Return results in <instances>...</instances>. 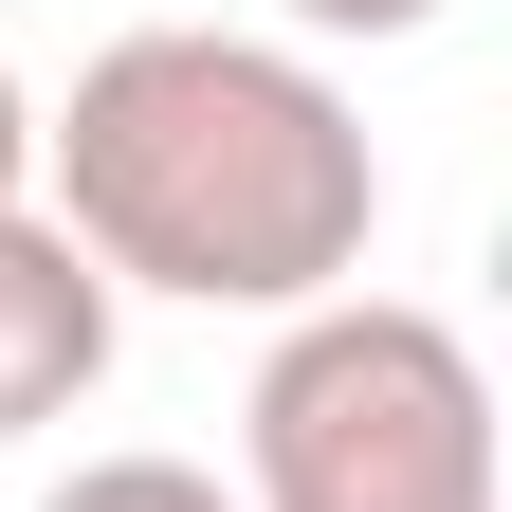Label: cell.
I'll return each instance as SVG.
<instances>
[{
	"label": "cell",
	"instance_id": "obj_3",
	"mask_svg": "<svg viewBox=\"0 0 512 512\" xmlns=\"http://www.w3.org/2000/svg\"><path fill=\"white\" fill-rule=\"evenodd\" d=\"M92 384H110V275L19 202V220H0V439L74 421Z\"/></svg>",
	"mask_w": 512,
	"mask_h": 512
},
{
	"label": "cell",
	"instance_id": "obj_4",
	"mask_svg": "<svg viewBox=\"0 0 512 512\" xmlns=\"http://www.w3.org/2000/svg\"><path fill=\"white\" fill-rule=\"evenodd\" d=\"M37 512H238V494H220L202 458H74Z\"/></svg>",
	"mask_w": 512,
	"mask_h": 512
},
{
	"label": "cell",
	"instance_id": "obj_2",
	"mask_svg": "<svg viewBox=\"0 0 512 512\" xmlns=\"http://www.w3.org/2000/svg\"><path fill=\"white\" fill-rule=\"evenodd\" d=\"M238 512H494V366L458 348V311H293L238 384Z\"/></svg>",
	"mask_w": 512,
	"mask_h": 512
},
{
	"label": "cell",
	"instance_id": "obj_5",
	"mask_svg": "<svg viewBox=\"0 0 512 512\" xmlns=\"http://www.w3.org/2000/svg\"><path fill=\"white\" fill-rule=\"evenodd\" d=\"M275 19H293V37H421L439 0H275Z\"/></svg>",
	"mask_w": 512,
	"mask_h": 512
},
{
	"label": "cell",
	"instance_id": "obj_6",
	"mask_svg": "<svg viewBox=\"0 0 512 512\" xmlns=\"http://www.w3.org/2000/svg\"><path fill=\"white\" fill-rule=\"evenodd\" d=\"M19 202H37V92L0 74V220H19Z\"/></svg>",
	"mask_w": 512,
	"mask_h": 512
},
{
	"label": "cell",
	"instance_id": "obj_1",
	"mask_svg": "<svg viewBox=\"0 0 512 512\" xmlns=\"http://www.w3.org/2000/svg\"><path fill=\"white\" fill-rule=\"evenodd\" d=\"M37 220L110 293L183 311H330L384 238V147L293 37L220 19H128L74 92L37 110Z\"/></svg>",
	"mask_w": 512,
	"mask_h": 512
}]
</instances>
